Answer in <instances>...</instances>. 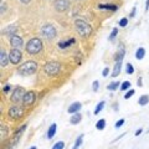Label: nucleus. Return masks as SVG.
I'll return each instance as SVG.
<instances>
[{"instance_id":"obj_21","label":"nucleus","mask_w":149,"mask_h":149,"mask_svg":"<svg viewBox=\"0 0 149 149\" xmlns=\"http://www.w3.org/2000/svg\"><path fill=\"white\" fill-rule=\"evenodd\" d=\"M6 137H8V128L4 124H1L0 125V138H1V141H4Z\"/></svg>"},{"instance_id":"obj_3","label":"nucleus","mask_w":149,"mask_h":149,"mask_svg":"<svg viewBox=\"0 0 149 149\" xmlns=\"http://www.w3.org/2000/svg\"><path fill=\"white\" fill-rule=\"evenodd\" d=\"M36 70H37V62H35V61H26V62H24L22 65L19 66L17 71H19V73L24 74V76H29V74L35 73Z\"/></svg>"},{"instance_id":"obj_16","label":"nucleus","mask_w":149,"mask_h":149,"mask_svg":"<svg viewBox=\"0 0 149 149\" xmlns=\"http://www.w3.org/2000/svg\"><path fill=\"white\" fill-rule=\"evenodd\" d=\"M82 120V114L81 113H74V114H72V117L70 118V122H71V124H78Z\"/></svg>"},{"instance_id":"obj_17","label":"nucleus","mask_w":149,"mask_h":149,"mask_svg":"<svg viewBox=\"0 0 149 149\" xmlns=\"http://www.w3.org/2000/svg\"><path fill=\"white\" fill-rule=\"evenodd\" d=\"M74 42H76V40L74 39H70L67 41H61V42H58V46H60V49H67Z\"/></svg>"},{"instance_id":"obj_22","label":"nucleus","mask_w":149,"mask_h":149,"mask_svg":"<svg viewBox=\"0 0 149 149\" xmlns=\"http://www.w3.org/2000/svg\"><path fill=\"white\" fill-rule=\"evenodd\" d=\"M144 56H146V50H144V47H139L136 52V57L138 60H143Z\"/></svg>"},{"instance_id":"obj_14","label":"nucleus","mask_w":149,"mask_h":149,"mask_svg":"<svg viewBox=\"0 0 149 149\" xmlns=\"http://www.w3.org/2000/svg\"><path fill=\"white\" fill-rule=\"evenodd\" d=\"M81 107H82V104L80 103V102H74V103H72L71 106L68 107V113H71V114H74V113H77L78 111L81 109Z\"/></svg>"},{"instance_id":"obj_43","label":"nucleus","mask_w":149,"mask_h":149,"mask_svg":"<svg viewBox=\"0 0 149 149\" xmlns=\"http://www.w3.org/2000/svg\"><path fill=\"white\" fill-rule=\"evenodd\" d=\"M138 86H142V78H139L138 80Z\"/></svg>"},{"instance_id":"obj_8","label":"nucleus","mask_w":149,"mask_h":149,"mask_svg":"<svg viewBox=\"0 0 149 149\" xmlns=\"http://www.w3.org/2000/svg\"><path fill=\"white\" fill-rule=\"evenodd\" d=\"M54 5H55V9H56L57 11L63 13V11L68 10V8H70V1H68V0H56Z\"/></svg>"},{"instance_id":"obj_41","label":"nucleus","mask_w":149,"mask_h":149,"mask_svg":"<svg viewBox=\"0 0 149 149\" xmlns=\"http://www.w3.org/2000/svg\"><path fill=\"white\" fill-rule=\"evenodd\" d=\"M149 9V0H147V3H146V10H148Z\"/></svg>"},{"instance_id":"obj_38","label":"nucleus","mask_w":149,"mask_h":149,"mask_svg":"<svg viewBox=\"0 0 149 149\" xmlns=\"http://www.w3.org/2000/svg\"><path fill=\"white\" fill-rule=\"evenodd\" d=\"M136 11H137V8H134L133 10H132V13H130L129 16H130V17H134V15H136Z\"/></svg>"},{"instance_id":"obj_33","label":"nucleus","mask_w":149,"mask_h":149,"mask_svg":"<svg viewBox=\"0 0 149 149\" xmlns=\"http://www.w3.org/2000/svg\"><path fill=\"white\" fill-rule=\"evenodd\" d=\"M133 95H134V90H129V91L124 95V98H125V100H128V98H130V97H132Z\"/></svg>"},{"instance_id":"obj_29","label":"nucleus","mask_w":149,"mask_h":149,"mask_svg":"<svg viewBox=\"0 0 149 149\" xmlns=\"http://www.w3.org/2000/svg\"><path fill=\"white\" fill-rule=\"evenodd\" d=\"M63 148H65V143H63L62 141H60V142H57V143H55L51 149H63Z\"/></svg>"},{"instance_id":"obj_7","label":"nucleus","mask_w":149,"mask_h":149,"mask_svg":"<svg viewBox=\"0 0 149 149\" xmlns=\"http://www.w3.org/2000/svg\"><path fill=\"white\" fill-rule=\"evenodd\" d=\"M21 58H22V54L19 49H13L10 51V54H9V60H10V62L14 65H17L21 61Z\"/></svg>"},{"instance_id":"obj_32","label":"nucleus","mask_w":149,"mask_h":149,"mask_svg":"<svg viewBox=\"0 0 149 149\" xmlns=\"http://www.w3.org/2000/svg\"><path fill=\"white\" fill-rule=\"evenodd\" d=\"M117 34H118V29H113L112 30V32H111V36H109V40H113L116 36H117Z\"/></svg>"},{"instance_id":"obj_1","label":"nucleus","mask_w":149,"mask_h":149,"mask_svg":"<svg viewBox=\"0 0 149 149\" xmlns=\"http://www.w3.org/2000/svg\"><path fill=\"white\" fill-rule=\"evenodd\" d=\"M74 27H76V31L78 32V35H81L82 37H87L91 35L92 32V27L88 22L83 21V20H76L74 21Z\"/></svg>"},{"instance_id":"obj_28","label":"nucleus","mask_w":149,"mask_h":149,"mask_svg":"<svg viewBox=\"0 0 149 149\" xmlns=\"http://www.w3.org/2000/svg\"><path fill=\"white\" fill-rule=\"evenodd\" d=\"M98 8H100V9H109V10H117V5H112V4H108V5L101 4Z\"/></svg>"},{"instance_id":"obj_23","label":"nucleus","mask_w":149,"mask_h":149,"mask_svg":"<svg viewBox=\"0 0 149 149\" xmlns=\"http://www.w3.org/2000/svg\"><path fill=\"white\" fill-rule=\"evenodd\" d=\"M148 102H149V96H148V95H144V96H142L141 98L138 100V103L141 104V106H146V104H148Z\"/></svg>"},{"instance_id":"obj_36","label":"nucleus","mask_w":149,"mask_h":149,"mask_svg":"<svg viewBox=\"0 0 149 149\" xmlns=\"http://www.w3.org/2000/svg\"><path fill=\"white\" fill-rule=\"evenodd\" d=\"M108 72H109V68H108V67H106L103 71H102V76H103V77H107V76H108Z\"/></svg>"},{"instance_id":"obj_27","label":"nucleus","mask_w":149,"mask_h":149,"mask_svg":"<svg viewBox=\"0 0 149 149\" xmlns=\"http://www.w3.org/2000/svg\"><path fill=\"white\" fill-rule=\"evenodd\" d=\"M104 101H101L100 102V103L98 104H97V107H96V109H95V114H98L100 113V112L102 111V109H103V107H104Z\"/></svg>"},{"instance_id":"obj_20","label":"nucleus","mask_w":149,"mask_h":149,"mask_svg":"<svg viewBox=\"0 0 149 149\" xmlns=\"http://www.w3.org/2000/svg\"><path fill=\"white\" fill-rule=\"evenodd\" d=\"M25 129H26V124L22 125V127H20V128L16 130V132H15V136H14V142H13V143H16V142L19 141V138L21 137V134H22V132H24Z\"/></svg>"},{"instance_id":"obj_35","label":"nucleus","mask_w":149,"mask_h":149,"mask_svg":"<svg viewBox=\"0 0 149 149\" xmlns=\"http://www.w3.org/2000/svg\"><path fill=\"white\" fill-rule=\"evenodd\" d=\"M133 72H134L133 66H132L130 63H128V65H127V73H128V74H130V73H133Z\"/></svg>"},{"instance_id":"obj_39","label":"nucleus","mask_w":149,"mask_h":149,"mask_svg":"<svg viewBox=\"0 0 149 149\" xmlns=\"http://www.w3.org/2000/svg\"><path fill=\"white\" fill-rule=\"evenodd\" d=\"M9 90H10V86H9V85H8V86H5V87H4V92H8Z\"/></svg>"},{"instance_id":"obj_34","label":"nucleus","mask_w":149,"mask_h":149,"mask_svg":"<svg viewBox=\"0 0 149 149\" xmlns=\"http://www.w3.org/2000/svg\"><path fill=\"white\" fill-rule=\"evenodd\" d=\"M123 123H124V118H120L119 120L116 122V128H120L123 125Z\"/></svg>"},{"instance_id":"obj_10","label":"nucleus","mask_w":149,"mask_h":149,"mask_svg":"<svg viewBox=\"0 0 149 149\" xmlns=\"http://www.w3.org/2000/svg\"><path fill=\"white\" fill-rule=\"evenodd\" d=\"M35 100H36V93L32 92V91H29V92H26L22 102H24L25 106H31V104H34Z\"/></svg>"},{"instance_id":"obj_6","label":"nucleus","mask_w":149,"mask_h":149,"mask_svg":"<svg viewBox=\"0 0 149 149\" xmlns=\"http://www.w3.org/2000/svg\"><path fill=\"white\" fill-rule=\"evenodd\" d=\"M41 32H42V35L46 37V39H54L56 36V29H55V26L51 25V24L44 25L41 27Z\"/></svg>"},{"instance_id":"obj_26","label":"nucleus","mask_w":149,"mask_h":149,"mask_svg":"<svg viewBox=\"0 0 149 149\" xmlns=\"http://www.w3.org/2000/svg\"><path fill=\"white\" fill-rule=\"evenodd\" d=\"M119 85H120L119 82H112V83H109V85L107 86V88H108L109 91H116L119 87Z\"/></svg>"},{"instance_id":"obj_2","label":"nucleus","mask_w":149,"mask_h":149,"mask_svg":"<svg viewBox=\"0 0 149 149\" xmlns=\"http://www.w3.org/2000/svg\"><path fill=\"white\" fill-rule=\"evenodd\" d=\"M41 50H42V41L40 39H37V37H34V39L29 40V42L26 44V51H27V54H30V55L39 54Z\"/></svg>"},{"instance_id":"obj_45","label":"nucleus","mask_w":149,"mask_h":149,"mask_svg":"<svg viewBox=\"0 0 149 149\" xmlns=\"http://www.w3.org/2000/svg\"><path fill=\"white\" fill-rule=\"evenodd\" d=\"M148 132H149V129H148Z\"/></svg>"},{"instance_id":"obj_24","label":"nucleus","mask_w":149,"mask_h":149,"mask_svg":"<svg viewBox=\"0 0 149 149\" xmlns=\"http://www.w3.org/2000/svg\"><path fill=\"white\" fill-rule=\"evenodd\" d=\"M82 141H83V134H81V136H78V138L76 139V143H74V146L72 149H78L81 147V144H82Z\"/></svg>"},{"instance_id":"obj_40","label":"nucleus","mask_w":149,"mask_h":149,"mask_svg":"<svg viewBox=\"0 0 149 149\" xmlns=\"http://www.w3.org/2000/svg\"><path fill=\"white\" fill-rule=\"evenodd\" d=\"M141 133H142V129H138L137 132H136V136L138 137V136H141Z\"/></svg>"},{"instance_id":"obj_44","label":"nucleus","mask_w":149,"mask_h":149,"mask_svg":"<svg viewBox=\"0 0 149 149\" xmlns=\"http://www.w3.org/2000/svg\"><path fill=\"white\" fill-rule=\"evenodd\" d=\"M29 149H36V147H30Z\"/></svg>"},{"instance_id":"obj_31","label":"nucleus","mask_w":149,"mask_h":149,"mask_svg":"<svg viewBox=\"0 0 149 149\" xmlns=\"http://www.w3.org/2000/svg\"><path fill=\"white\" fill-rule=\"evenodd\" d=\"M127 25H128V19H125V17L120 19V20H119V26H122V27H125Z\"/></svg>"},{"instance_id":"obj_4","label":"nucleus","mask_w":149,"mask_h":149,"mask_svg":"<svg viewBox=\"0 0 149 149\" xmlns=\"http://www.w3.org/2000/svg\"><path fill=\"white\" fill-rule=\"evenodd\" d=\"M60 70H61V65L58 62H49L45 65L44 67V71L46 74H49V76H55V74H57L60 72Z\"/></svg>"},{"instance_id":"obj_11","label":"nucleus","mask_w":149,"mask_h":149,"mask_svg":"<svg viewBox=\"0 0 149 149\" xmlns=\"http://www.w3.org/2000/svg\"><path fill=\"white\" fill-rule=\"evenodd\" d=\"M10 45L13 46V49H20L21 46L24 45V42H22V39L20 36L14 35L10 37Z\"/></svg>"},{"instance_id":"obj_18","label":"nucleus","mask_w":149,"mask_h":149,"mask_svg":"<svg viewBox=\"0 0 149 149\" xmlns=\"http://www.w3.org/2000/svg\"><path fill=\"white\" fill-rule=\"evenodd\" d=\"M56 130H57V124H51L50 125V128L47 130V138L51 139V138H54V136L56 134Z\"/></svg>"},{"instance_id":"obj_12","label":"nucleus","mask_w":149,"mask_h":149,"mask_svg":"<svg viewBox=\"0 0 149 149\" xmlns=\"http://www.w3.org/2000/svg\"><path fill=\"white\" fill-rule=\"evenodd\" d=\"M17 30V26L15 24H13V25H9L8 27H5V29L3 30V35H5V36H14L15 35V32Z\"/></svg>"},{"instance_id":"obj_37","label":"nucleus","mask_w":149,"mask_h":149,"mask_svg":"<svg viewBox=\"0 0 149 149\" xmlns=\"http://www.w3.org/2000/svg\"><path fill=\"white\" fill-rule=\"evenodd\" d=\"M98 85H100V83H98V81H95V82H93V91H98Z\"/></svg>"},{"instance_id":"obj_15","label":"nucleus","mask_w":149,"mask_h":149,"mask_svg":"<svg viewBox=\"0 0 149 149\" xmlns=\"http://www.w3.org/2000/svg\"><path fill=\"white\" fill-rule=\"evenodd\" d=\"M120 70H122V61H118V62H116L114 67H113V72H112V74H111V76H112V77H117V76H119V73H120Z\"/></svg>"},{"instance_id":"obj_9","label":"nucleus","mask_w":149,"mask_h":149,"mask_svg":"<svg viewBox=\"0 0 149 149\" xmlns=\"http://www.w3.org/2000/svg\"><path fill=\"white\" fill-rule=\"evenodd\" d=\"M22 114H24V111L17 106H13V107H10V109H9V116H10V118H13V119L20 118V117H22Z\"/></svg>"},{"instance_id":"obj_5","label":"nucleus","mask_w":149,"mask_h":149,"mask_svg":"<svg viewBox=\"0 0 149 149\" xmlns=\"http://www.w3.org/2000/svg\"><path fill=\"white\" fill-rule=\"evenodd\" d=\"M25 95H26V92H25V90L22 87H15V90H14L10 100H11L13 103H17V102H20V101L24 100Z\"/></svg>"},{"instance_id":"obj_25","label":"nucleus","mask_w":149,"mask_h":149,"mask_svg":"<svg viewBox=\"0 0 149 149\" xmlns=\"http://www.w3.org/2000/svg\"><path fill=\"white\" fill-rule=\"evenodd\" d=\"M104 127H106V120L104 119H100L98 122H97V124H96V128L98 130L104 129Z\"/></svg>"},{"instance_id":"obj_13","label":"nucleus","mask_w":149,"mask_h":149,"mask_svg":"<svg viewBox=\"0 0 149 149\" xmlns=\"http://www.w3.org/2000/svg\"><path fill=\"white\" fill-rule=\"evenodd\" d=\"M9 61H10V60H9V55L6 54V51L1 50V51H0V66H1V67H6Z\"/></svg>"},{"instance_id":"obj_19","label":"nucleus","mask_w":149,"mask_h":149,"mask_svg":"<svg viewBox=\"0 0 149 149\" xmlns=\"http://www.w3.org/2000/svg\"><path fill=\"white\" fill-rule=\"evenodd\" d=\"M124 55H125V50L123 47H120L118 51H117V54H116L114 56V60H116V62H118V61H122L123 57H124Z\"/></svg>"},{"instance_id":"obj_30","label":"nucleus","mask_w":149,"mask_h":149,"mask_svg":"<svg viewBox=\"0 0 149 149\" xmlns=\"http://www.w3.org/2000/svg\"><path fill=\"white\" fill-rule=\"evenodd\" d=\"M129 87H130V82H129V81H124L122 85H120V90H122V91H125V90H128Z\"/></svg>"},{"instance_id":"obj_42","label":"nucleus","mask_w":149,"mask_h":149,"mask_svg":"<svg viewBox=\"0 0 149 149\" xmlns=\"http://www.w3.org/2000/svg\"><path fill=\"white\" fill-rule=\"evenodd\" d=\"M21 3H24V4H27V3H30V0H20Z\"/></svg>"}]
</instances>
